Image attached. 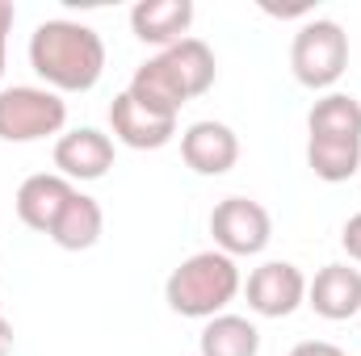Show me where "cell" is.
<instances>
[{
  "label": "cell",
  "mask_w": 361,
  "mask_h": 356,
  "mask_svg": "<svg viewBox=\"0 0 361 356\" xmlns=\"http://www.w3.org/2000/svg\"><path fill=\"white\" fill-rule=\"evenodd\" d=\"M290 72L302 89L336 92L341 76L349 72V34L332 17H311L298 25L290 42Z\"/></svg>",
  "instance_id": "3957f363"
},
{
  "label": "cell",
  "mask_w": 361,
  "mask_h": 356,
  "mask_svg": "<svg viewBox=\"0 0 361 356\" xmlns=\"http://www.w3.org/2000/svg\"><path fill=\"white\" fill-rule=\"evenodd\" d=\"M180 160L197 177H227L240 164V134L227 122L202 117L180 134Z\"/></svg>",
  "instance_id": "9c48e42d"
},
{
  "label": "cell",
  "mask_w": 361,
  "mask_h": 356,
  "mask_svg": "<svg viewBox=\"0 0 361 356\" xmlns=\"http://www.w3.org/2000/svg\"><path fill=\"white\" fill-rule=\"evenodd\" d=\"M193 13V0H139L130 8V34L156 51H169L180 38H189Z\"/></svg>",
  "instance_id": "7c38bea8"
},
{
  "label": "cell",
  "mask_w": 361,
  "mask_h": 356,
  "mask_svg": "<svg viewBox=\"0 0 361 356\" xmlns=\"http://www.w3.org/2000/svg\"><path fill=\"white\" fill-rule=\"evenodd\" d=\"M311 139H361V101L353 92H319L307 109Z\"/></svg>",
  "instance_id": "9a60e30c"
},
{
  "label": "cell",
  "mask_w": 361,
  "mask_h": 356,
  "mask_svg": "<svg viewBox=\"0 0 361 356\" xmlns=\"http://www.w3.org/2000/svg\"><path fill=\"white\" fill-rule=\"evenodd\" d=\"M68 101L47 84H13L0 89V139L4 143H38L63 134Z\"/></svg>",
  "instance_id": "277c9868"
},
{
  "label": "cell",
  "mask_w": 361,
  "mask_h": 356,
  "mask_svg": "<svg viewBox=\"0 0 361 356\" xmlns=\"http://www.w3.org/2000/svg\"><path fill=\"white\" fill-rule=\"evenodd\" d=\"M197 352L202 356H261V331H257L252 319L223 310V314L202 323Z\"/></svg>",
  "instance_id": "5bb4252c"
},
{
  "label": "cell",
  "mask_w": 361,
  "mask_h": 356,
  "mask_svg": "<svg viewBox=\"0 0 361 356\" xmlns=\"http://www.w3.org/2000/svg\"><path fill=\"white\" fill-rule=\"evenodd\" d=\"M307 168L324 184H345L361 172V139H311L307 134Z\"/></svg>",
  "instance_id": "2e32d148"
},
{
  "label": "cell",
  "mask_w": 361,
  "mask_h": 356,
  "mask_svg": "<svg viewBox=\"0 0 361 356\" xmlns=\"http://www.w3.org/2000/svg\"><path fill=\"white\" fill-rule=\"evenodd\" d=\"M13 344H17L13 323H8V319H4V310H0V356H13Z\"/></svg>",
  "instance_id": "ffe728a7"
},
{
  "label": "cell",
  "mask_w": 361,
  "mask_h": 356,
  "mask_svg": "<svg viewBox=\"0 0 361 356\" xmlns=\"http://www.w3.org/2000/svg\"><path fill=\"white\" fill-rule=\"evenodd\" d=\"M109 139L130 151H160L177 139V117H164V113L139 105L130 92H118L109 101Z\"/></svg>",
  "instance_id": "ba28073f"
},
{
  "label": "cell",
  "mask_w": 361,
  "mask_h": 356,
  "mask_svg": "<svg viewBox=\"0 0 361 356\" xmlns=\"http://www.w3.org/2000/svg\"><path fill=\"white\" fill-rule=\"evenodd\" d=\"M244 293V272L240 260L223 256L219 248H206V252H193L185 256L169 281H164V302L169 310L180 319H214L223 314L235 298Z\"/></svg>",
  "instance_id": "7a4b0ae2"
},
{
  "label": "cell",
  "mask_w": 361,
  "mask_h": 356,
  "mask_svg": "<svg viewBox=\"0 0 361 356\" xmlns=\"http://www.w3.org/2000/svg\"><path fill=\"white\" fill-rule=\"evenodd\" d=\"M101 231H105V210H101V201L76 189L47 239H51L55 248H63V252H89V248L101 243Z\"/></svg>",
  "instance_id": "4fadbf2b"
},
{
  "label": "cell",
  "mask_w": 361,
  "mask_h": 356,
  "mask_svg": "<svg viewBox=\"0 0 361 356\" xmlns=\"http://www.w3.org/2000/svg\"><path fill=\"white\" fill-rule=\"evenodd\" d=\"M55 172L72 184H89V180H101L109 168H114V139L97 126H76V130H63L55 139Z\"/></svg>",
  "instance_id": "52a82bcc"
},
{
  "label": "cell",
  "mask_w": 361,
  "mask_h": 356,
  "mask_svg": "<svg viewBox=\"0 0 361 356\" xmlns=\"http://www.w3.org/2000/svg\"><path fill=\"white\" fill-rule=\"evenodd\" d=\"M72 193H76V184L63 180L59 172H34V177H25L17 184L13 210H17V218H21L30 231L51 235V227L59 222V214H63V205L72 201Z\"/></svg>",
  "instance_id": "8fae6325"
},
{
  "label": "cell",
  "mask_w": 361,
  "mask_h": 356,
  "mask_svg": "<svg viewBox=\"0 0 361 356\" xmlns=\"http://www.w3.org/2000/svg\"><path fill=\"white\" fill-rule=\"evenodd\" d=\"M30 68L51 92H89L105 76V38L72 17L38 21L30 34Z\"/></svg>",
  "instance_id": "6da1fadb"
},
{
  "label": "cell",
  "mask_w": 361,
  "mask_h": 356,
  "mask_svg": "<svg viewBox=\"0 0 361 356\" xmlns=\"http://www.w3.org/2000/svg\"><path fill=\"white\" fill-rule=\"evenodd\" d=\"M286 356H349L341 344H332V340H302V344H294Z\"/></svg>",
  "instance_id": "d6986e66"
},
{
  "label": "cell",
  "mask_w": 361,
  "mask_h": 356,
  "mask_svg": "<svg viewBox=\"0 0 361 356\" xmlns=\"http://www.w3.org/2000/svg\"><path fill=\"white\" fill-rule=\"evenodd\" d=\"M307 306L328 319V323H345L361 314V268L353 265H324L307 281Z\"/></svg>",
  "instance_id": "30bf717a"
},
{
  "label": "cell",
  "mask_w": 361,
  "mask_h": 356,
  "mask_svg": "<svg viewBox=\"0 0 361 356\" xmlns=\"http://www.w3.org/2000/svg\"><path fill=\"white\" fill-rule=\"evenodd\" d=\"M13 21H17L13 0H0V80H4V68H8V34H13Z\"/></svg>",
  "instance_id": "e0dca14e"
},
{
  "label": "cell",
  "mask_w": 361,
  "mask_h": 356,
  "mask_svg": "<svg viewBox=\"0 0 361 356\" xmlns=\"http://www.w3.org/2000/svg\"><path fill=\"white\" fill-rule=\"evenodd\" d=\"M341 248H345V256H349L353 265H361V210L341 227Z\"/></svg>",
  "instance_id": "ac0fdd59"
},
{
  "label": "cell",
  "mask_w": 361,
  "mask_h": 356,
  "mask_svg": "<svg viewBox=\"0 0 361 356\" xmlns=\"http://www.w3.org/2000/svg\"><path fill=\"white\" fill-rule=\"evenodd\" d=\"M210 235H214V248L231 260L261 256L273 239V218L252 197H223L210 210Z\"/></svg>",
  "instance_id": "5b68a950"
},
{
  "label": "cell",
  "mask_w": 361,
  "mask_h": 356,
  "mask_svg": "<svg viewBox=\"0 0 361 356\" xmlns=\"http://www.w3.org/2000/svg\"><path fill=\"white\" fill-rule=\"evenodd\" d=\"M244 298L257 319H290L298 306H307V276L290 260H265L248 272Z\"/></svg>",
  "instance_id": "8992f818"
}]
</instances>
